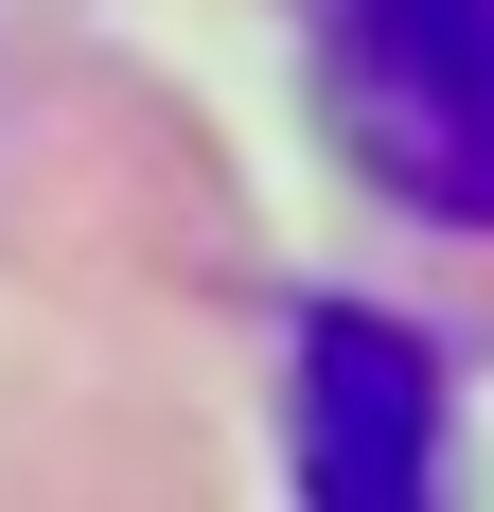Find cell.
I'll return each instance as SVG.
<instances>
[{"instance_id": "6da1fadb", "label": "cell", "mask_w": 494, "mask_h": 512, "mask_svg": "<svg viewBox=\"0 0 494 512\" xmlns=\"http://www.w3.org/2000/svg\"><path fill=\"white\" fill-rule=\"evenodd\" d=\"M318 71L424 230H494V0H318Z\"/></svg>"}, {"instance_id": "7a4b0ae2", "label": "cell", "mask_w": 494, "mask_h": 512, "mask_svg": "<svg viewBox=\"0 0 494 512\" xmlns=\"http://www.w3.org/2000/svg\"><path fill=\"white\" fill-rule=\"evenodd\" d=\"M424 477H442V354L371 301H318V336H300V495L406 512Z\"/></svg>"}]
</instances>
